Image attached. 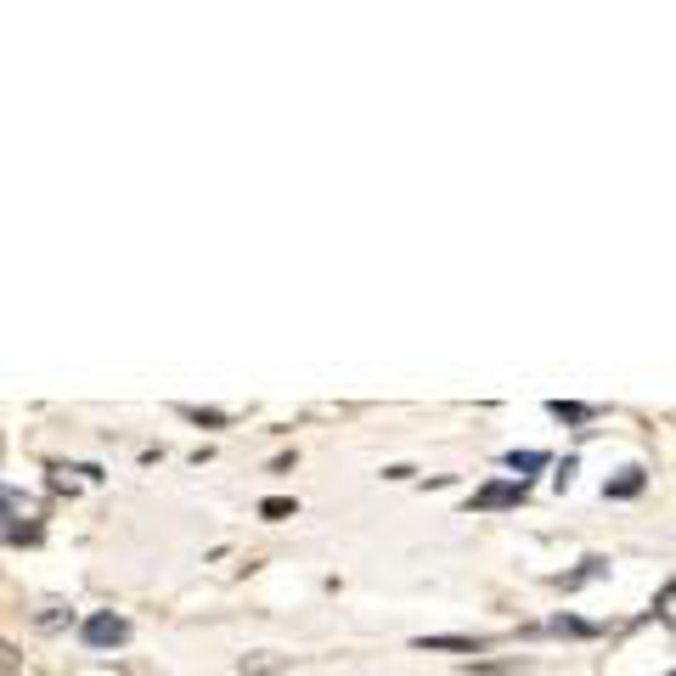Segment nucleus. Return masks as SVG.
Masks as SVG:
<instances>
[{
    "instance_id": "obj_5",
    "label": "nucleus",
    "mask_w": 676,
    "mask_h": 676,
    "mask_svg": "<svg viewBox=\"0 0 676 676\" xmlns=\"http://www.w3.org/2000/svg\"><path fill=\"white\" fill-rule=\"evenodd\" d=\"M417 649H480V643H468V638H417Z\"/></svg>"
},
{
    "instance_id": "obj_4",
    "label": "nucleus",
    "mask_w": 676,
    "mask_h": 676,
    "mask_svg": "<svg viewBox=\"0 0 676 676\" xmlns=\"http://www.w3.org/2000/svg\"><path fill=\"white\" fill-rule=\"evenodd\" d=\"M552 417H564V423H586L592 406H575V401H552Z\"/></svg>"
},
{
    "instance_id": "obj_8",
    "label": "nucleus",
    "mask_w": 676,
    "mask_h": 676,
    "mask_svg": "<svg viewBox=\"0 0 676 676\" xmlns=\"http://www.w3.org/2000/svg\"><path fill=\"white\" fill-rule=\"evenodd\" d=\"M643 491V473H626L620 485H609V496H638Z\"/></svg>"
},
{
    "instance_id": "obj_2",
    "label": "nucleus",
    "mask_w": 676,
    "mask_h": 676,
    "mask_svg": "<svg viewBox=\"0 0 676 676\" xmlns=\"http://www.w3.org/2000/svg\"><path fill=\"white\" fill-rule=\"evenodd\" d=\"M513 502H525V485H491V491H480V507H513Z\"/></svg>"
},
{
    "instance_id": "obj_9",
    "label": "nucleus",
    "mask_w": 676,
    "mask_h": 676,
    "mask_svg": "<svg viewBox=\"0 0 676 676\" xmlns=\"http://www.w3.org/2000/svg\"><path fill=\"white\" fill-rule=\"evenodd\" d=\"M186 417L192 423H226V412H197V406H186Z\"/></svg>"
},
{
    "instance_id": "obj_7",
    "label": "nucleus",
    "mask_w": 676,
    "mask_h": 676,
    "mask_svg": "<svg viewBox=\"0 0 676 676\" xmlns=\"http://www.w3.org/2000/svg\"><path fill=\"white\" fill-rule=\"evenodd\" d=\"M260 513H265V519H288V513H294V502H283V496H271V502H260Z\"/></svg>"
},
{
    "instance_id": "obj_1",
    "label": "nucleus",
    "mask_w": 676,
    "mask_h": 676,
    "mask_svg": "<svg viewBox=\"0 0 676 676\" xmlns=\"http://www.w3.org/2000/svg\"><path fill=\"white\" fill-rule=\"evenodd\" d=\"M125 638H130V626L118 620V615H96V620H85V643H91V649H118Z\"/></svg>"
},
{
    "instance_id": "obj_3",
    "label": "nucleus",
    "mask_w": 676,
    "mask_h": 676,
    "mask_svg": "<svg viewBox=\"0 0 676 676\" xmlns=\"http://www.w3.org/2000/svg\"><path fill=\"white\" fill-rule=\"evenodd\" d=\"M507 468L519 473V468H547V451H507Z\"/></svg>"
},
{
    "instance_id": "obj_6",
    "label": "nucleus",
    "mask_w": 676,
    "mask_h": 676,
    "mask_svg": "<svg viewBox=\"0 0 676 676\" xmlns=\"http://www.w3.org/2000/svg\"><path fill=\"white\" fill-rule=\"evenodd\" d=\"M552 631H570V638H586V620H575V615H559V620H552Z\"/></svg>"
}]
</instances>
